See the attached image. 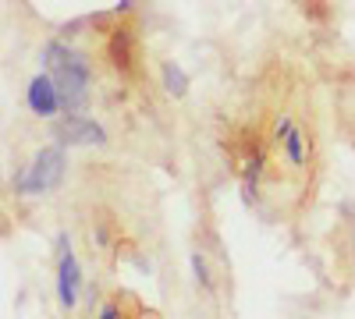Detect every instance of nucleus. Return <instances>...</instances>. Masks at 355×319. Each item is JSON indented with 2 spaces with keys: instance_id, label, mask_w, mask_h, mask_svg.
Here are the masks:
<instances>
[{
  "instance_id": "ddd939ff",
  "label": "nucleus",
  "mask_w": 355,
  "mask_h": 319,
  "mask_svg": "<svg viewBox=\"0 0 355 319\" xmlns=\"http://www.w3.org/2000/svg\"><path fill=\"white\" fill-rule=\"evenodd\" d=\"M93 241H96L100 248H107V245H110V235H107V227H96V230H93Z\"/></svg>"
},
{
  "instance_id": "9b49d317",
  "label": "nucleus",
  "mask_w": 355,
  "mask_h": 319,
  "mask_svg": "<svg viewBox=\"0 0 355 319\" xmlns=\"http://www.w3.org/2000/svg\"><path fill=\"white\" fill-rule=\"evenodd\" d=\"M291 128H295V125H291V118H288V113H281V121H277V128H274V142H284Z\"/></svg>"
},
{
  "instance_id": "2eb2a0df",
  "label": "nucleus",
  "mask_w": 355,
  "mask_h": 319,
  "mask_svg": "<svg viewBox=\"0 0 355 319\" xmlns=\"http://www.w3.org/2000/svg\"><path fill=\"white\" fill-rule=\"evenodd\" d=\"M352 238H355V230H352Z\"/></svg>"
},
{
  "instance_id": "f8f14e48",
  "label": "nucleus",
  "mask_w": 355,
  "mask_h": 319,
  "mask_svg": "<svg viewBox=\"0 0 355 319\" xmlns=\"http://www.w3.org/2000/svg\"><path fill=\"white\" fill-rule=\"evenodd\" d=\"M100 316H103V319H117V316H121V309H117L114 302H103V305H100Z\"/></svg>"
},
{
  "instance_id": "423d86ee",
  "label": "nucleus",
  "mask_w": 355,
  "mask_h": 319,
  "mask_svg": "<svg viewBox=\"0 0 355 319\" xmlns=\"http://www.w3.org/2000/svg\"><path fill=\"white\" fill-rule=\"evenodd\" d=\"M107 57H110V64L117 71H128L132 68V33H128V28H110Z\"/></svg>"
},
{
  "instance_id": "1a4fd4ad",
  "label": "nucleus",
  "mask_w": 355,
  "mask_h": 319,
  "mask_svg": "<svg viewBox=\"0 0 355 319\" xmlns=\"http://www.w3.org/2000/svg\"><path fill=\"white\" fill-rule=\"evenodd\" d=\"M192 277H196V284L202 287V291H214V280H210V266H206V255L202 252H192Z\"/></svg>"
},
{
  "instance_id": "0eeeda50",
  "label": "nucleus",
  "mask_w": 355,
  "mask_h": 319,
  "mask_svg": "<svg viewBox=\"0 0 355 319\" xmlns=\"http://www.w3.org/2000/svg\"><path fill=\"white\" fill-rule=\"evenodd\" d=\"M160 78H164V89H167L174 100H182V96L189 93V75L178 68L174 61H164V64H160Z\"/></svg>"
},
{
  "instance_id": "f257e3e1",
  "label": "nucleus",
  "mask_w": 355,
  "mask_h": 319,
  "mask_svg": "<svg viewBox=\"0 0 355 319\" xmlns=\"http://www.w3.org/2000/svg\"><path fill=\"white\" fill-rule=\"evenodd\" d=\"M43 68L53 75L57 89H61L64 113H82L89 103V85H93V61L71 50L64 39H50L43 46Z\"/></svg>"
},
{
  "instance_id": "4468645a",
  "label": "nucleus",
  "mask_w": 355,
  "mask_h": 319,
  "mask_svg": "<svg viewBox=\"0 0 355 319\" xmlns=\"http://www.w3.org/2000/svg\"><path fill=\"white\" fill-rule=\"evenodd\" d=\"M135 8V0H117L114 4V15H125V11H132Z\"/></svg>"
},
{
  "instance_id": "6e6552de",
  "label": "nucleus",
  "mask_w": 355,
  "mask_h": 319,
  "mask_svg": "<svg viewBox=\"0 0 355 319\" xmlns=\"http://www.w3.org/2000/svg\"><path fill=\"white\" fill-rule=\"evenodd\" d=\"M284 153H288V160H291L295 167H302V163H306L309 149H306V138H302L299 128H291V131H288V138H284Z\"/></svg>"
},
{
  "instance_id": "9d476101",
  "label": "nucleus",
  "mask_w": 355,
  "mask_h": 319,
  "mask_svg": "<svg viewBox=\"0 0 355 319\" xmlns=\"http://www.w3.org/2000/svg\"><path fill=\"white\" fill-rule=\"evenodd\" d=\"M259 174H263V153H252V156L242 163V181H245V185H259Z\"/></svg>"
},
{
  "instance_id": "20e7f679",
  "label": "nucleus",
  "mask_w": 355,
  "mask_h": 319,
  "mask_svg": "<svg viewBox=\"0 0 355 319\" xmlns=\"http://www.w3.org/2000/svg\"><path fill=\"white\" fill-rule=\"evenodd\" d=\"M53 142L61 146H82V149H96L107 146V131L100 121L82 118V113H64L61 125H53Z\"/></svg>"
},
{
  "instance_id": "7ed1b4c3",
  "label": "nucleus",
  "mask_w": 355,
  "mask_h": 319,
  "mask_svg": "<svg viewBox=\"0 0 355 319\" xmlns=\"http://www.w3.org/2000/svg\"><path fill=\"white\" fill-rule=\"evenodd\" d=\"M53 248H57V302H61V309L71 312L82 291V266H78V255L71 252V238L64 230L57 235Z\"/></svg>"
},
{
  "instance_id": "f03ea898",
  "label": "nucleus",
  "mask_w": 355,
  "mask_h": 319,
  "mask_svg": "<svg viewBox=\"0 0 355 319\" xmlns=\"http://www.w3.org/2000/svg\"><path fill=\"white\" fill-rule=\"evenodd\" d=\"M64 170H68V160H64V146L57 142V146H46L33 156L25 170H18L15 178V192L18 195H46L53 192L57 185L64 181Z\"/></svg>"
},
{
  "instance_id": "39448f33",
  "label": "nucleus",
  "mask_w": 355,
  "mask_h": 319,
  "mask_svg": "<svg viewBox=\"0 0 355 319\" xmlns=\"http://www.w3.org/2000/svg\"><path fill=\"white\" fill-rule=\"evenodd\" d=\"M25 107L36 113V118H57V113H64V107H61V89H57V82H53V75L43 68L33 82H28V89H25Z\"/></svg>"
}]
</instances>
